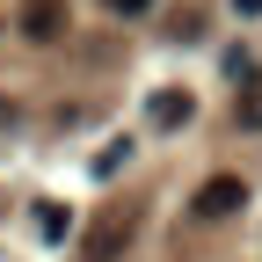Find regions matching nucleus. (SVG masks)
Listing matches in <instances>:
<instances>
[{
	"label": "nucleus",
	"mask_w": 262,
	"mask_h": 262,
	"mask_svg": "<svg viewBox=\"0 0 262 262\" xmlns=\"http://www.w3.org/2000/svg\"><path fill=\"white\" fill-rule=\"evenodd\" d=\"M131 233H139V204H110L102 219L88 226V262H124V248H131Z\"/></svg>",
	"instance_id": "f257e3e1"
},
{
	"label": "nucleus",
	"mask_w": 262,
	"mask_h": 262,
	"mask_svg": "<svg viewBox=\"0 0 262 262\" xmlns=\"http://www.w3.org/2000/svg\"><path fill=\"white\" fill-rule=\"evenodd\" d=\"M102 8H110V15H146L153 0H102Z\"/></svg>",
	"instance_id": "423d86ee"
},
{
	"label": "nucleus",
	"mask_w": 262,
	"mask_h": 262,
	"mask_svg": "<svg viewBox=\"0 0 262 262\" xmlns=\"http://www.w3.org/2000/svg\"><path fill=\"white\" fill-rule=\"evenodd\" d=\"M66 226H73L66 204H44V211H37V233H44V241H66Z\"/></svg>",
	"instance_id": "39448f33"
},
{
	"label": "nucleus",
	"mask_w": 262,
	"mask_h": 262,
	"mask_svg": "<svg viewBox=\"0 0 262 262\" xmlns=\"http://www.w3.org/2000/svg\"><path fill=\"white\" fill-rule=\"evenodd\" d=\"M22 37H29V44L66 37V0H22Z\"/></svg>",
	"instance_id": "f03ea898"
},
{
	"label": "nucleus",
	"mask_w": 262,
	"mask_h": 262,
	"mask_svg": "<svg viewBox=\"0 0 262 262\" xmlns=\"http://www.w3.org/2000/svg\"><path fill=\"white\" fill-rule=\"evenodd\" d=\"M233 8H241V15H262V0H233Z\"/></svg>",
	"instance_id": "6e6552de"
},
{
	"label": "nucleus",
	"mask_w": 262,
	"mask_h": 262,
	"mask_svg": "<svg viewBox=\"0 0 262 262\" xmlns=\"http://www.w3.org/2000/svg\"><path fill=\"white\" fill-rule=\"evenodd\" d=\"M241 117H248V124H262V88L248 95V102H241Z\"/></svg>",
	"instance_id": "0eeeda50"
},
{
	"label": "nucleus",
	"mask_w": 262,
	"mask_h": 262,
	"mask_svg": "<svg viewBox=\"0 0 262 262\" xmlns=\"http://www.w3.org/2000/svg\"><path fill=\"white\" fill-rule=\"evenodd\" d=\"M153 124H160V131H175V124H189V95H182V88H168V95H153Z\"/></svg>",
	"instance_id": "20e7f679"
},
{
	"label": "nucleus",
	"mask_w": 262,
	"mask_h": 262,
	"mask_svg": "<svg viewBox=\"0 0 262 262\" xmlns=\"http://www.w3.org/2000/svg\"><path fill=\"white\" fill-rule=\"evenodd\" d=\"M248 204V182L241 175H211L204 189H196V211H204V219H226V211H241Z\"/></svg>",
	"instance_id": "7ed1b4c3"
}]
</instances>
